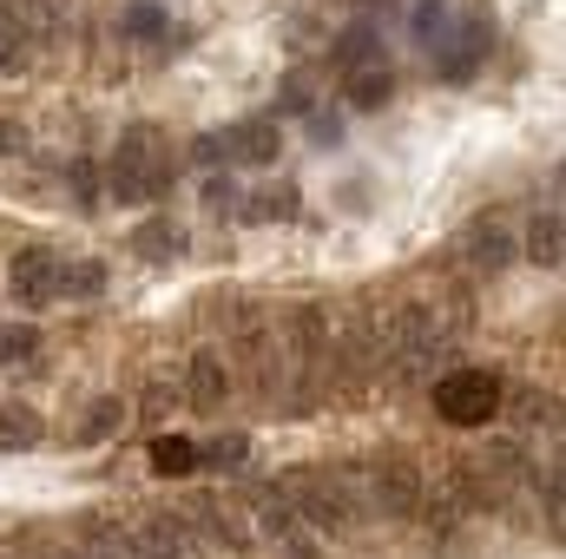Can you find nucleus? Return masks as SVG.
<instances>
[{
  "label": "nucleus",
  "mask_w": 566,
  "mask_h": 559,
  "mask_svg": "<svg viewBox=\"0 0 566 559\" xmlns=\"http://www.w3.org/2000/svg\"><path fill=\"white\" fill-rule=\"evenodd\" d=\"M231 389H238V376H231V356L224 349H198L185 362V402H191V415H224Z\"/></svg>",
  "instance_id": "obj_6"
},
{
  "label": "nucleus",
  "mask_w": 566,
  "mask_h": 559,
  "mask_svg": "<svg viewBox=\"0 0 566 559\" xmlns=\"http://www.w3.org/2000/svg\"><path fill=\"white\" fill-rule=\"evenodd\" d=\"M7 13H13L33 40H46V33H60V27H66V0H13Z\"/></svg>",
  "instance_id": "obj_20"
},
{
  "label": "nucleus",
  "mask_w": 566,
  "mask_h": 559,
  "mask_svg": "<svg viewBox=\"0 0 566 559\" xmlns=\"http://www.w3.org/2000/svg\"><path fill=\"white\" fill-rule=\"evenodd\" d=\"M258 534H264L283 559H323V540L290 514V500H283L277 487H264V500H258Z\"/></svg>",
  "instance_id": "obj_7"
},
{
  "label": "nucleus",
  "mask_w": 566,
  "mask_h": 559,
  "mask_svg": "<svg viewBox=\"0 0 566 559\" xmlns=\"http://www.w3.org/2000/svg\"><path fill=\"white\" fill-rule=\"evenodd\" d=\"M66 559H99V553H86V547H66Z\"/></svg>",
  "instance_id": "obj_35"
},
{
  "label": "nucleus",
  "mask_w": 566,
  "mask_h": 559,
  "mask_svg": "<svg viewBox=\"0 0 566 559\" xmlns=\"http://www.w3.org/2000/svg\"><path fill=\"white\" fill-rule=\"evenodd\" d=\"M0 559H7V553H0Z\"/></svg>",
  "instance_id": "obj_36"
},
{
  "label": "nucleus",
  "mask_w": 566,
  "mask_h": 559,
  "mask_svg": "<svg viewBox=\"0 0 566 559\" xmlns=\"http://www.w3.org/2000/svg\"><path fill=\"white\" fill-rule=\"evenodd\" d=\"M106 198H119V204H151V198H165V184H171V145L158 126H126L119 133V151L106 158Z\"/></svg>",
  "instance_id": "obj_1"
},
{
  "label": "nucleus",
  "mask_w": 566,
  "mask_h": 559,
  "mask_svg": "<svg viewBox=\"0 0 566 559\" xmlns=\"http://www.w3.org/2000/svg\"><path fill=\"white\" fill-rule=\"evenodd\" d=\"M514 409H521V421H527V428H547V434L560 428V415H554L560 402H554V395H541V389H521V395H514Z\"/></svg>",
  "instance_id": "obj_27"
},
{
  "label": "nucleus",
  "mask_w": 566,
  "mask_h": 559,
  "mask_svg": "<svg viewBox=\"0 0 566 559\" xmlns=\"http://www.w3.org/2000/svg\"><path fill=\"white\" fill-rule=\"evenodd\" d=\"M343 93H349V106H356V113H376V106H389L396 73H389L382 60H363V66H349V73H343Z\"/></svg>",
  "instance_id": "obj_13"
},
{
  "label": "nucleus",
  "mask_w": 566,
  "mask_h": 559,
  "mask_svg": "<svg viewBox=\"0 0 566 559\" xmlns=\"http://www.w3.org/2000/svg\"><path fill=\"white\" fill-rule=\"evenodd\" d=\"M205 211L211 218H231L238 211V184L231 178H205Z\"/></svg>",
  "instance_id": "obj_28"
},
{
  "label": "nucleus",
  "mask_w": 566,
  "mask_h": 559,
  "mask_svg": "<svg viewBox=\"0 0 566 559\" xmlns=\"http://www.w3.org/2000/svg\"><path fill=\"white\" fill-rule=\"evenodd\" d=\"M40 356V329L33 323H7L0 329V369H27Z\"/></svg>",
  "instance_id": "obj_25"
},
{
  "label": "nucleus",
  "mask_w": 566,
  "mask_h": 559,
  "mask_svg": "<svg viewBox=\"0 0 566 559\" xmlns=\"http://www.w3.org/2000/svg\"><path fill=\"white\" fill-rule=\"evenodd\" d=\"M106 289V264H93V257H60V296L66 303H86V296H99Z\"/></svg>",
  "instance_id": "obj_19"
},
{
  "label": "nucleus",
  "mask_w": 566,
  "mask_h": 559,
  "mask_svg": "<svg viewBox=\"0 0 566 559\" xmlns=\"http://www.w3.org/2000/svg\"><path fill=\"white\" fill-rule=\"evenodd\" d=\"M501 402H507V389H501L494 369H448L434 382V415L448 428H488L501 415Z\"/></svg>",
  "instance_id": "obj_4"
},
{
  "label": "nucleus",
  "mask_w": 566,
  "mask_h": 559,
  "mask_svg": "<svg viewBox=\"0 0 566 559\" xmlns=\"http://www.w3.org/2000/svg\"><path fill=\"white\" fill-rule=\"evenodd\" d=\"M363 60H382V40H376V27L369 20H356L343 40H336V66L349 73V66H363Z\"/></svg>",
  "instance_id": "obj_23"
},
{
  "label": "nucleus",
  "mask_w": 566,
  "mask_h": 559,
  "mask_svg": "<svg viewBox=\"0 0 566 559\" xmlns=\"http://www.w3.org/2000/svg\"><path fill=\"white\" fill-rule=\"evenodd\" d=\"M481 53H488V27H481V20H461V27L448 33V46H434V73H441V80H468V73L481 66Z\"/></svg>",
  "instance_id": "obj_11"
},
{
  "label": "nucleus",
  "mask_w": 566,
  "mask_h": 559,
  "mask_svg": "<svg viewBox=\"0 0 566 559\" xmlns=\"http://www.w3.org/2000/svg\"><path fill=\"white\" fill-rule=\"evenodd\" d=\"M244 454H251V441H244V434H218L211 447H198V461H211L218 474H244Z\"/></svg>",
  "instance_id": "obj_26"
},
{
  "label": "nucleus",
  "mask_w": 566,
  "mask_h": 559,
  "mask_svg": "<svg viewBox=\"0 0 566 559\" xmlns=\"http://www.w3.org/2000/svg\"><path fill=\"white\" fill-rule=\"evenodd\" d=\"M251 224H290L296 218V184H277V191H258V204H238Z\"/></svg>",
  "instance_id": "obj_24"
},
{
  "label": "nucleus",
  "mask_w": 566,
  "mask_h": 559,
  "mask_svg": "<svg viewBox=\"0 0 566 559\" xmlns=\"http://www.w3.org/2000/svg\"><path fill=\"white\" fill-rule=\"evenodd\" d=\"M441 13H448V0H416V33H422V40L441 33Z\"/></svg>",
  "instance_id": "obj_31"
},
{
  "label": "nucleus",
  "mask_w": 566,
  "mask_h": 559,
  "mask_svg": "<svg viewBox=\"0 0 566 559\" xmlns=\"http://www.w3.org/2000/svg\"><path fill=\"white\" fill-rule=\"evenodd\" d=\"M566 244V224H560V211L547 204V211H534V224H527V238H521V257L527 264H541V271H560V251Z\"/></svg>",
  "instance_id": "obj_12"
},
{
  "label": "nucleus",
  "mask_w": 566,
  "mask_h": 559,
  "mask_svg": "<svg viewBox=\"0 0 566 559\" xmlns=\"http://www.w3.org/2000/svg\"><path fill=\"white\" fill-rule=\"evenodd\" d=\"M185 520H191V527H205V534H211L218 547H231V553H244V547H251V527H244L224 500H191V507H185Z\"/></svg>",
  "instance_id": "obj_14"
},
{
  "label": "nucleus",
  "mask_w": 566,
  "mask_h": 559,
  "mask_svg": "<svg viewBox=\"0 0 566 559\" xmlns=\"http://www.w3.org/2000/svg\"><path fill=\"white\" fill-rule=\"evenodd\" d=\"M171 402H178V395H171V389H165V382H145V395H139V415H171Z\"/></svg>",
  "instance_id": "obj_30"
},
{
  "label": "nucleus",
  "mask_w": 566,
  "mask_h": 559,
  "mask_svg": "<svg viewBox=\"0 0 566 559\" xmlns=\"http://www.w3.org/2000/svg\"><path fill=\"white\" fill-rule=\"evenodd\" d=\"M40 441H46L40 409H27V402H0V454H27V447H40Z\"/></svg>",
  "instance_id": "obj_17"
},
{
  "label": "nucleus",
  "mask_w": 566,
  "mask_h": 559,
  "mask_svg": "<svg viewBox=\"0 0 566 559\" xmlns=\"http://www.w3.org/2000/svg\"><path fill=\"white\" fill-rule=\"evenodd\" d=\"M218 139H224V165H277L283 126L271 113H258V119H244V126H231V133H218Z\"/></svg>",
  "instance_id": "obj_10"
},
{
  "label": "nucleus",
  "mask_w": 566,
  "mask_h": 559,
  "mask_svg": "<svg viewBox=\"0 0 566 559\" xmlns=\"http://www.w3.org/2000/svg\"><path fill=\"white\" fill-rule=\"evenodd\" d=\"M198 158H205V165H218V158H224V139H218V133H205V139H198Z\"/></svg>",
  "instance_id": "obj_34"
},
{
  "label": "nucleus",
  "mask_w": 566,
  "mask_h": 559,
  "mask_svg": "<svg viewBox=\"0 0 566 559\" xmlns=\"http://www.w3.org/2000/svg\"><path fill=\"white\" fill-rule=\"evenodd\" d=\"M126 559H191V520L185 514H145L126 527Z\"/></svg>",
  "instance_id": "obj_8"
},
{
  "label": "nucleus",
  "mask_w": 566,
  "mask_h": 559,
  "mask_svg": "<svg viewBox=\"0 0 566 559\" xmlns=\"http://www.w3.org/2000/svg\"><path fill=\"white\" fill-rule=\"evenodd\" d=\"M145 461H151V474H158V481H185V474L198 467V441H185V434H158Z\"/></svg>",
  "instance_id": "obj_18"
},
{
  "label": "nucleus",
  "mask_w": 566,
  "mask_h": 559,
  "mask_svg": "<svg viewBox=\"0 0 566 559\" xmlns=\"http://www.w3.org/2000/svg\"><path fill=\"white\" fill-rule=\"evenodd\" d=\"M363 481H369V514H382V520H416L422 514L428 474L416 454H402V447L363 454Z\"/></svg>",
  "instance_id": "obj_2"
},
{
  "label": "nucleus",
  "mask_w": 566,
  "mask_h": 559,
  "mask_svg": "<svg viewBox=\"0 0 566 559\" xmlns=\"http://www.w3.org/2000/svg\"><path fill=\"white\" fill-rule=\"evenodd\" d=\"M133 251H139L145 264H178V257H185V224H171V218H145L139 231H133Z\"/></svg>",
  "instance_id": "obj_16"
},
{
  "label": "nucleus",
  "mask_w": 566,
  "mask_h": 559,
  "mask_svg": "<svg viewBox=\"0 0 566 559\" xmlns=\"http://www.w3.org/2000/svg\"><path fill=\"white\" fill-rule=\"evenodd\" d=\"M310 133H316V139H329V145H336V113H310Z\"/></svg>",
  "instance_id": "obj_33"
},
{
  "label": "nucleus",
  "mask_w": 566,
  "mask_h": 559,
  "mask_svg": "<svg viewBox=\"0 0 566 559\" xmlns=\"http://www.w3.org/2000/svg\"><path fill=\"white\" fill-rule=\"evenodd\" d=\"M119 428H126V402H119V395H99V402H86V415L73 421L66 441H73V447H99V441H113Z\"/></svg>",
  "instance_id": "obj_15"
},
{
  "label": "nucleus",
  "mask_w": 566,
  "mask_h": 559,
  "mask_svg": "<svg viewBox=\"0 0 566 559\" xmlns=\"http://www.w3.org/2000/svg\"><path fill=\"white\" fill-rule=\"evenodd\" d=\"M66 184H73V204H80L86 218L106 204V178H99V165H93V158H73V165H66Z\"/></svg>",
  "instance_id": "obj_22"
},
{
  "label": "nucleus",
  "mask_w": 566,
  "mask_h": 559,
  "mask_svg": "<svg viewBox=\"0 0 566 559\" xmlns=\"http://www.w3.org/2000/svg\"><path fill=\"white\" fill-rule=\"evenodd\" d=\"M0 151L13 158V151H27V126H13V119H0Z\"/></svg>",
  "instance_id": "obj_32"
},
{
  "label": "nucleus",
  "mask_w": 566,
  "mask_h": 559,
  "mask_svg": "<svg viewBox=\"0 0 566 559\" xmlns=\"http://www.w3.org/2000/svg\"><path fill=\"white\" fill-rule=\"evenodd\" d=\"M7 296H13L20 309H53V303H60V251L20 244V251L7 257Z\"/></svg>",
  "instance_id": "obj_5"
},
{
  "label": "nucleus",
  "mask_w": 566,
  "mask_h": 559,
  "mask_svg": "<svg viewBox=\"0 0 566 559\" xmlns=\"http://www.w3.org/2000/svg\"><path fill=\"white\" fill-rule=\"evenodd\" d=\"M514 257H521V244H514V231H507L501 218H474V224L461 231V264H468L474 277H501Z\"/></svg>",
  "instance_id": "obj_9"
},
{
  "label": "nucleus",
  "mask_w": 566,
  "mask_h": 559,
  "mask_svg": "<svg viewBox=\"0 0 566 559\" xmlns=\"http://www.w3.org/2000/svg\"><path fill=\"white\" fill-rule=\"evenodd\" d=\"M27 60H33V33H27L13 13H0V80L27 73Z\"/></svg>",
  "instance_id": "obj_21"
},
{
  "label": "nucleus",
  "mask_w": 566,
  "mask_h": 559,
  "mask_svg": "<svg viewBox=\"0 0 566 559\" xmlns=\"http://www.w3.org/2000/svg\"><path fill=\"white\" fill-rule=\"evenodd\" d=\"M126 33H165V13H158L151 0H133V7H126Z\"/></svg>",
  "instance_id": "obj_29"
},
{
  "label": "nucleus",
  "mask_w": 566,
  "mask_h": 559,
  "mask_svg": "<svg viewBox=\"0 0 566 559\" xmlns=\"http://www.w3.org/2000/svg\"><path fill=\"white\" fill-rule=\"evenodd\" d=\"M277 494L290 500V514H296L316 540H343V534L356 527V514H349V500L336 494L329 467H290L277 481Z\"/></svg>",
  "instance_id": "obj_3"
}]
</instances>
